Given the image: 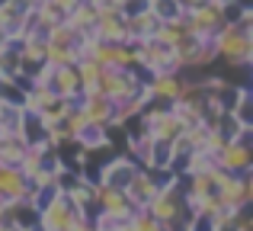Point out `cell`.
<instances>
[{
	"mask_svg": "<svg viewBox=\"0 0 253 231\" xmlns=\"http://www.w3.org/2000/svg\"><path fill=\"white\" fill-rule=\"evenodd\" d=\"M93 39L99 42H125L128 29H125V16L109 6V10H96V23H93Z\"/></svg>",
	"mask_w": 253,
	"mask_h": 231,
	"instance_id": "obj_12",
	"label": "cell"
},
{
	"mask_svg": "<svg viewBox=\"0 0 253 231\" xmlns=\"http://www.w3.org/2000/svg\"><path fill=\"white\" fill-rule=\"evenodd\" d=\"M215 51L231 68H247L253 58V23H231L215 32Z\"/></svg>",
	"mask_w": 253,
	"mask_h": 231,
	"instance_id": "obj_1",
	"label": "cell"
},
{
	"mask_svg": "<svg viewBox=\"0 0 253 231\" xmlns=\"http://www.w3.org/2000/svg\"><path fill=\"white\" fill-rule=\"evenodd\" d=\"M173 58H176V68H202V64H211L218 58L215 51V36L202 39L196 32H186L173 42Z\"/></svg>",
	"mask_w": 253,
	"mask_h": 231,
	"instance_id": "obj_3",
	"label": "cell"
},
{
	"mask_svg": "<svg viewBox=\"0 0 253 231\" xmlns=\"http://www.w3.org/2000/svg\"><path fill=\"white\" fill-rule=\"evenodd\" d=\"M116 10L128 19V16H138V13L148 10V0H116Z\"/></svg>",
	"mask_w": 253,
	"mask_h": 231,
	"instance_id": "obj_20",
	"label": "cell"
},
{
	"mask_svg": "<svg viewBox=\"0 0 253 231\" xmlns=\"http://www.w3.org/2000/svg\"><path fill=\"white\" fill-rule=\"evenodd\" d=\"M77 106L84 109V116H86V122H90V125H103V129H109V125H112V116H116V103L106 100L103 93H96V90L84 93Z\"/></svg>",
	"mask_w": 253,
	"mask_h": 231,
	"instance_id": "obj_14",
	"label": "cell"
},
{
	"mask_svg": "<svg viewBox=\"0 0 253 231\" xmlns=\"http://www.w3.org/2000/svg\"><path fill=\"white\" fill-rule=\"evenodd\" d=\"M138 68H144L148 74H170L176 68V58H173V45L164 39H141L138 42Z\"/></svg>",
	"mask_w": 253,
	"mask_h": 231,
	"instance_id": "obj_5",
	"label": "cell"
},
{
	"mask_svg": "<svg viewBox=\"0 0 253 231\" xmlns=\"http://www.w3.org/2000/svg\"><path fill=\"white\" fill-rule=\"evenodd\" d=\"M144 212H148L154 222H161V225L183 228V222L189 219V212H186V196H183L179 177H173V180H167L161 189H157V196L144 206Z\"/></svg>",
	"mask_w": 253,
	"mask_h": 231,
	"instance_id": "obj_2",
	"label": "cell"
},
{
	"mask_svg": "<svg viewBox=\"0 0 253 231\" xmlns=\"http://www.w3.org/2000/svg\"><path fill=\"white\" fill-rule=\"evenodd\" d=\"M161 19L154 16V13L151 10H144V13H138V16H128L125 19V29H128V39H138V42H141V39H154L157 32H161Z\"/></svg>",
	"mask_w": 253,
	"mask_h": 231,
	"instance_id": "obj_16",
	"label": "cell"
},
{
	"mask_svg": "<svg viewBox=\"0 0 253 231\" xmlns=\"http://www.w3.org/2000/svg\"><path fill=\"white\" fill-rule=\"evenodd\" d=\"M253 199V186H250V174H224L221 186H218V202L228 212H241L247 209Z\"/></svg>",
	"mask_w": 253,
	"mask_h": 231,
	"instance_id": "obj_6",
	"label": "cell"
},
{
	"mask_svg": "<svg viewBox=\"0 0 253 231\" xmlns=\"http://www.w3.org/2000/svg\"><path fill=\"white\" fill-rule=\"evenodd\" d=\"M176 174H170V170H148V167H138L135 177H131V183L125 186V196H128L131 209H144L151 199L157 196V189L164 186L167 180H173Z\"/></svg>",
	"mask_w": 253,
	"mask_h": 231,
	"instance_id": "obj_4",
	"label": "cell"
},
{
	"mask_svg": "<svg viewBox=\"0 0 253 231\" xmlns=\"http://www.w3.org/2000/svg\"><path fill=\"white\" fill-rule=\"evenodd\" d=\"M3 3H6V0H0V6H3Z\"/></svg>",
	"mask_w": 253,
	"mask_h": 231,
	"instance_id": "obj_25",
	"label": "cell"
},
{
	"mask_svg": "<svg viewBox=\"0 0 253 231\" xmlns=\"http://www.w3.org/2000/svg\"><path fill=\"white\" fill-rule=\"evenodd\" d=\"M32 196L29 177L16 164H0V202H23Z\"/></svg>",
	"mask_w": 253,
	"mask_h": 231,
	"instance_id": "obj_11",
	"label": "cell"
},
{
	"mask_svg": "<svg viewBox=\"0 0 253 231\" xmlns=\"http://www.w3.org/2000/svg\"><path fill=\"white\" fill-rule=\"evenodd\" d=\"M135 170H138V161H131L128 154H116L103 167L99 183H103V186H112V189H122V193H125V186H128L131 177H135Z\"/></svg>",
	"mask_w": 253,
	"mask_h": 231,
	"instance_id": "obj_13",
	"label": "cell"
},
{
	"mask_svg": "<svg viewBox=\"0 0 253 231\" xmlns=\"http://www.w3.org/2000/svg\"><path fill=\"white\" fill-rule=\"evenodd\" d=\"M218 3H241V6H250L247 0H218Z\"/></svg>",
	"mask_w": 253,
	"mask_h": 231,
	"instance_id": "obj_23",
	"label": "cell"
},
{
	"mask_svg": "<svg viewBox=\"0 0 253 231\" xmlns=\"http://www.w3.org/2000/svg\"><path fill=\"white\" fill-rule=\"evenodd\" d=\"M148 10L154 13V16L161 19V23H167V19H176L179 13H183L176 0H148Z\"/></svg>",
	"mask_w": 253,
	"mask_h": 231,
	"instance_id": "obj_18",
	"label": "cell"
},
{
	"mask_svg": "<svg viewBox=\"0 0 253 231\" xmlns=\"http://www.w3.org/2000/svg\"><path fill=\"white\" fill-rule=\"evenodd\" d=\"M250 164H253V151H250V141H244V138L228 141L215 154V167L221 174H250Z\"/></svg>",
	"mask_w": 253,
	"mask_h": 231,
	"instance_id": "obj_9",
	"label": "cell"
},
{
	"mask_svg": "<svg viewBox=\"0 0 253 231\" xmlns=\"http://www.w3.org/2000/svg\"><path fill=\"white\" fill-rule=\"evenodd\" d=\"M77 219H84L81 212L74 209V202L68 199V196H58L55 202H48V206L39 212V228L42 231H71Z\"/></svg>",
	"mask_w": 253,
	"mask_h": 231,
	"instance_id": "obj_7",
	"label": "cell"
},
{
	"mask_svg": "<svg viewBox=\"0 0 253 231\" xmlns=\"http://www.w3.org/2000/svg\"><path fill=\"white\" fill-rule=\"evenodd\" d=\"M71 231H96V225H93V219H77L71 225Z\"/></svg>",
	"mask_w": 253,
	"mask_h": 231,
	"instance_id": "obj_22",
	"label": "cell"
},
{
	"mask_svg": "<svg viewBox=\"0 0 253 231\" xmlns=\"http://www.w3.org/2000/svg\"><path fill=\"white\" fill-rule=\"evenodd\" d=\"M176 3H179V10H183V13H192V10H199V6L211 3V0H176Z\"/></svg>",
	"mask_w": 253,
	"mask_h": 231,
	"instance_id": "obj_21",
	"label": "cell"
},
{
	"mask_svg": "<svg viewBox=\"0 0 253 231\" xmlns=\"http://www.w3.org/2000/svg\"><path fill=\"white\" fill-rule=\"evenodd\" d=\"M3 45H6V36H3V32H0V51H3Z\"/></svg>",
	"mask_w": 253,
	"mask_h": 231,
	"instance_id": "obj_24",
	"label": "cell"
},
{
	"mask_svg": "<svg viewBox=\"0 0 253 231\" xmlns=\"http://www.w3.org/2000/svg\"><path fill=\"white\" fill-rule=\"evenodd\" d=\"M93 206H96V215H112V219H122L128 222L131 219V202L122 189H112V186H103V183H93Z\"/></svg>",
	"mask_w": 253,
	"mask_h": 231,
	"instance_id": "obj_8",
	"label": "cell"
},
{
	"mask_svg": "<svg viewBox=\"0 0 253 231\" xmlns=\"http://www.w3.org/2000/svg\"><path fill=\"white\" fill-rule=\"evenodd\" d=\"M189 26H192V32H196V36L211 39V36H215V32L224 26V19H221V3H218V0H211V3L192 10V13H189Z\"/></svg>",
	"mask_w": 253,
	"mask_h": 231,
	"instance_id": "obj_15",
	"label": "cell"
},
{
	"mask_svg": "<svg viewBox=\"0 0 253 231\" xmlns=\"http://www.w3.org/2000/svg\"><path fill=\"white\" fill-rule=\"evenodd\" d=\"M231 116H234L237 122L244 125V129H253V116H250V90H247V87L241 90V96H237V103H234V109H231Z\"/></svg>",
	"mask_w": 253,
	"mask_h": 231,
	"instance_id": "obj_19",
	"label": "cell"
},
{
	"mask_svg": "<svg viewBox=\"0 0 253 231\" xmlns=\"http://www.w3.org/2000/svg\"><path fill=\"white\" fill-rule=\"evenodd\" d=\"M183 87H186V81L179 77V71H170V74H151L148 84H144V93L154 103L173 106V103L183 96Z\"/></svg>",
	"mask_w": 253,
	"mask_h": 231,
	"instance_id": "obj_10",
	"label": "cell"
},
{
	"mask_svg": "<svg viewBox=\"0 0 253 231\" xmlns=\"http://www.w3.org/2000/svg\"><path fill=\"white\" fill-rule=\"evenodd\" d=\"M26 148H29V144L23 141V135H3L0 138V164H16L19 167Z\"/></svg>",
	"mask_w": 253,
	"mask_h": 231,
	"instance_id": "obj_17",
	"label": "cell"
}]
</instances>
